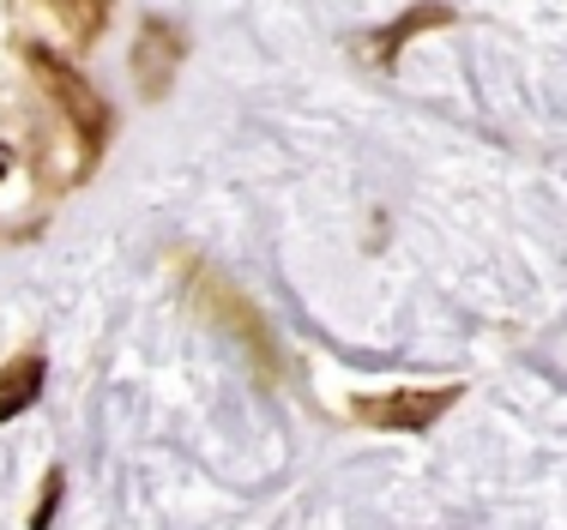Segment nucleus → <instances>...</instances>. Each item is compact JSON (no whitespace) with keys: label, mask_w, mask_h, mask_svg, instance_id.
<instances>
[{"label":"nucleus","mask_w":567,"mask_h":530,"mask_svg":"<svg viewBox=\"0 0 567 530\" xmlns=\"http://www.w3.org/2000/svg\"><path fill=\"white\" fill-rule=\"evenodd\" d=\"M37 392H43V362H37V356L12 362L7 380H0V423H7V416H19L24 404L37 398Z\"/></svg>","instance_id":"nucleus-1"},{"label":"nucleus","mask_w":567,"mask_h":530,"mask_svg":"<svg viewBox=\"0 0 567 530\" xmlns=\"http://www.w3.org/2000/svg\"><path fill=\"white\" fill-rule=\"evenodd\" d=\"M453 392H441V398H399V404H362V416H374V423H393V428H416L429 423V416L447 404Z\"/></svg>","instance_id":"nucleus-2"},{"label":"nucleus","mask_w":567,"mask_h":530,"mask_svg":"<svg viewBox=\"0 0 567 530\" xmlns=\"http://www.w3.org/2000/svg\"><path fill=\"white\" fill-rule=\"evenodd\" d=\"M0 175H7V157H0Z\"/></svg>","instance_id":"nucleus-3"}]
</instances>
